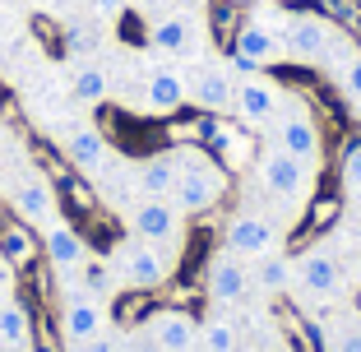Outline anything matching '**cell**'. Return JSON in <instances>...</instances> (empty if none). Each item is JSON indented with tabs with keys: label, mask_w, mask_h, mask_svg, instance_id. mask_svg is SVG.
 <instances>
[{
	"label": "cell",
	"mask_w": 361,
	"mask_h": 352,
	"mask_svg": "<svg viewBox=\"0 0 361 352\" xmlns=\"http://www.w3.org/2000/svg\"><path fill=\"white\" fill-rule=\"evenodd\" d=\"M343 209H348L343 186H319V190L310 195V204H306V218L297 223V232L287 236V250H292V255H301V250H306V241L329 236L334 227L343 223Z\"/></svg>",
	"instance_id": "obj_2"
},
{
	"label": "cell",
	"mask_w": 361,
	"mask_h": 352,
	"mask_svg": "<svg viewBox=\"0 0 361 352\" xmlns=\"http://www.w3.org/2000/svg\"><path fill=\"white\" fill-rule=\"evenodd\" d=\"M106 88H111V79H106V70H97V65H79L75 79H70V93H75L79 102H102Z\"/></svg>",
	"instance_id": "obj_32"
},
{
	"label": "cell",
	"mask_w": 361,
	"mask_h": 352,
	"mask_svg": "<svg viewBox=\"0 0 361 352\" xmlns=\"http://www.w3.org/2000/svg\"><path fill=\"white\" fill-rule=\"evenodd\" d=\"M352 306H357V315H361V283H357V292H352Z\"/></svg>",
	"instance_id": "obj_46"
},
{
	"label": "cell",
	"mask_w": 361,
	"mask_h": 352,
	"mask_svg": "<svg viewBox=\"0 0 361 352\" xmlns=\"http://www.w3.org/2000/svg\"><path fill=\"white\" fill-rule=\"evenodd\" d=\"M75 227L84 232L88 250H97V255H111V250L121 245V223L111 214H102V209H97V214H88L84 223H75Z\"/></svg>",
	"instance_id": "obj_27"
},
{
	"label": "cell",
	"mask_w": 361,
	"mask_h": 352,
	"mask_svg": "<svg viewBox=\"0 0 361 352\" xmlns=\"http://www.w3.org/2000/svg\"><path fill=\"white\" fill-rule=\"evenodd\" d=\"M149 47L162 51V56H180L190 47V19H185V14H162L149 28Z\"/></svg>",
	"instance_id": "obj_22"
},
{
	"label": "cell",
	"mask_w": 361,
	"mask_h": 352,
	"mask_svg": "<svg viewBox=\"0 0 361 352\" xmlns=\"http://www.w3.org/2000/svg\"><path fill=\"white\" fill-rule=\"evenodd\" d=\"M149 334H153V343H158L162 352H190L195 339H200L195 315H185V310H176V306H158L153 310Z\"/></svg>",
	"instance_id": "obj_8"
},
{
	"label": "cell",
	"mask_w": 361,
	"mask_h": 352,
	"mask_svg": "<svg viewBox=\"0 0 361 352\" xmlns=\"http://www.w3.org/2000/svg\"><path fill=\"white\" fill-rule=\"evenodd\" d=\"M61 334H65V343H88V339H97L102 334V306H97V297H88V292H70L65 297V306H61Z\"/></svg>",
	"instance_id": "obj_6"
},
{
	"label": "cell",
	"mask_w": 361,
	"mask_h": 352,
	"mask_svg": "<svg viewBox=\"0 0 361 352\" xmlns=\"http://www.w3.org/2000/svg\"><path fill=\"white\" fill-rule=\"evenodd\" d=\"M352 241H357V250H361V218H357V227H352Z\"/></svg>",
	"instance_id": "obj_47"
},
{
	"label": "cell",
	"mask_w": 361,
	"mask_h": 352,
	"mask_svg": "<svg viewBox=\"0 0 361 352\" xmlns=\"http://www.w3.org/2000/svg\"><path fill=\"white\" fill-rule=\"evenodd\" d=\"M0 255H5V265H10L14 274H23V269H32L42 260V236L32 232V223H23V218L10 214L0 223Z\"/></svg>",
	"instance_id": "obj_7"
},
{
	"label": "cell",
	"mask_w": 361,
	"mask_h": 352,
	"mask_svg": "<svg viewBox=\"0 0 361 352\" xmlns=\"http://www.w3.org/2000/svg\"><path fill=\"white\" fill-rule=\"evenodd\" d=\"M227 250H232L236 260H264V255H274V241H278V232H274V223H264V218H255V214H241V218H232L227 223Z\"/></svg>",
	"instance_id": "obj_5"
},
{
	"label": "cell",
	"mask_w": 361,
	"mask_h": 352,
	"mask_svg": "<svg viewBox=\"0 0 361 352\" xmlns=\"http://www.w3.org/2000/svg\"><path fill=\"white\" fill-rule=\"evenodd\" d=\"M28 28H32V37L42 42V51H47V56H65V28L51 19V14H32Z\"/></svg>",
	"instance_id": "obj_33"
},
{
	"label": "cell",
	"mask_w": 361,
	"mask_h": 352,
	"mask_svg": "<svg viewBox=\"0 0 361 352\" xmlns=\"http://www.w3.org/2000/svg\"><path fill=\"white\" fill-rule=\"evenodd\" d=\"M93 10L97 14H121V10H126V0H93Z\"/></svg>",
	"instance_id": "obj_44"
},
{
	"label": "cell",
	"mask_w": 361,
	"mask_h": 352,
	"mask_svg": "<svg viewBox=\"0 0 361 352\" xmlns=\"http://www.w3.org/2000/svg\"><path fill=\"white\" fill-rule=\"evenodd\" d=\"M176 190V162H171V149L144 153L139 162V195H171Z\"/></svg>",
	"instance_id": "obj_20"
},
{
	"label": "cell",
	"mask_w": 361,
	"mask_h": 352,
	"mask_svg": "<svg viewBox=\"0 0 361 352\" xmlns=\"http://www.w3.org/2000/svg\"><path fill=\"white\" fill-rule=\"evenodd\" d=\"M334 352H361V329H357V324L338 329V339H334Z\"/></svg>",
	"instance_id": "obj_40"
},
{
	"label": "cell",
	"mask_w": 361,
	"mask_h": 352,
	"mask_svg": "<svg viewBox=\"0 0 361 352\" xmlns=\"http://www.w3.org/2000/svg\"><path fill=\"white\" fill-rule=\"evenodd\" d=\"M84 352H116V343L97 334V339H88V343H84Z\"/></svg>",
	"instance_id": "obj_43"
},
{
	"label": "cell",
	"mask_w": 361,
	"mask_h": 352,
	"mask_svg": "<svg viewBox=\"0 0 361 352\" xmlns=\"http://www.w3.org/2000/svg\"><path fill=\"white\" fill-rule=\"evenodd\" d=\"M121 274H126L130 288H144V292H162L171 283V269L158 255L153 241H126L121 245Z\"/></svg>",
	"instance_id": "obj_4"
},
{
	"label": "cell",
	"mask_w": 361,
	"mask_h": 352,
	"mask_svg": "<svg viewBox=\"0 0 361 352\" xmlns=\"http://www.w3.org/2000/svg\"><path fill=\"white\" fill-rule=\"evenodd\" d=\"M232 51H236V56H245V61H255L259 70H269V65H278V61H283L287 42L278 37L274 28H269V23L245 19V23H241V32H236V42H232Z\"/></svg>",
	"instance_id": "obj_10"
},
{
	"label": "cell",
	"mask_w": 361,
	"mask_h": 352,
	"mask_svg": "<svg viewBox=\"0 0 361 352\" xmlns=\"http://www.w3.org/2000/svg\"><path fill=\"white\" fill-rule=\"evenodd\" d=\"M283 42L292 56H301V61H315V56L329 51V23L319 19V14H292L287 19V32H283Z\"/></svg>",
	"instance_id": "obj_14"
},
{
	"label": "cell",
	"mask_w": 361,
	"mask_h": 352,
	"mask_svg": "<svg viewBox=\"0 0 361 352\" xmlns=\"http://www.w3.org/2000/svg\"><path fill=\"white\" fill-rule=\"evenodd\" d=\"M245 269H241V260L227 250V255H218L213 250L209 255V265H204V292H209L213 301H241L245 297Z\"/></svg>",
	"instance_id": "obj_11"
},
{
	"label": "cell",
	"mask_w": 361,
	"mask_h": 352,
	"mask_svg": "<svg viewBox=\"0 0 361 352\" xmlns=\"http://www.w3.org/2000/svg\"><path fill=\"white\" fill-rule=\"evenodd\" d=\"M241 5H232V0H213L209 5V37H213V47L218 51H232V42H236V32H241Z\"/></svg>",
	"instance_id": "obj_23"
},
{
	"label": "cell",
	"mask_w": 361,
	"mask_h": 352,
	"mask_svg": "<svg viewBox=\"0 0 361 352\" xmlns=\"http://www.w3.org/2000/svg\"><path fill=\"white\" fill-rule=\"evenodd\" d=\"M0 32H5V23H0Z\"/></svg>",
	"instance_id": "obj_53"
},
{
	"label": "cell",
	"mask_w": 361,
	"mask_h": 352,
	"mask_svg": "<svg viewBox=\"0 0 361 352\" xmlns=\"http://www.w3.org/2000/svg\"><path fill=\"white\" fill-rule=\"evenodd\" d=\"M5 218H10V204H0V223H5Z\"/></svg>",
	"instance_id": "obj_48"
},
{
	"label": "cell",
	"mask_w": 361,
	"mask_h": 352,
	"mask_svg": "<svg viewBox=\"0 0 361 352\" xmlns=\"http://www.w3.org/2000/svg\"><path fill=\"white\" fill-rule=\"evenodd\" d=\"M42 255L51 260V269L70 274V269H79L88 260V241H84V232H79L75 223H61V227H51V232L42 236Z\"/></svg>",
	"instance_id": "obj_16"
},
{
	"label": "cell",
	"mask_w": 361,
	"mask_h": 352,
	"mask_svg": "<svg viewBox=\"0 0 361 352\" xmlns=\"http://www.w3.org/2000/svg\"><path fill=\"white\" fill-rule=\"evenodd\" d=\"M121 32H126L130 47H144V42H149V28L139 23V14H121Z\"/></svg>",
	"instance_id": "obj_38"
},
{
	"label": "cell",
	"mask_w": 361,
	"mask_h": 352,
	"mask_svg": "<svg viewBox=\"0 0 361 352\" xmlns=\"http://www.w3.org/2000/svg\"><path fill=\"white\" fill-rule=\"evenodd\" d=\"M126 352H162V348L153 343V334L144 329V334H135V339H130V348H126Z\"/></svg>",
	"instance_id": "obj_41"
},
{
	"label": "cell",
	"mask_w": 361,
	"mask_h": 352,
	"mask_svg": "<svg viewBox=\"0 0 361 352\" xmlns=\"http://www.w3.org/2000/svg\"><path fill=\"white\" fill-rule=\"evenodd\" d=\"M84 292L88 297H106V260H84Z\"/></svg>",
	"instance_id": "obj_36"
},
{
	"label": "cell",
	"mask_w": 361,
	"mask_h": 352,
	"mask_svg": "<svg viewBox=\"0 0 361 352\" xmlns=\"http://www.w3.org/2000/svg\"><path fill=\"white\" fill-rule=\"evenodd\" d=\"M338 186L343 195H357L361 200V135H348L338 149Z\"/></svg>",
	"instance_id": "obj_30"
},
{
	"label": "cell",
	"mask_w": 361,
	"mask_h": 352,
	"mask_svg": "<svg viewBox=\"0 0 361 352\" xmlns=\"http://www.w3.org/2000/svg\"><path fill=\"white\" fill-rule=\"evenodd\" d=\"M278 5H283V10H292V14H306L310 10V0H278Z\"/></svg>",
	"instance_id": "obj_45"
},
{
	"label": "cell",
	"mask_w": 361,
	"mask_h": 352,
	"mask_svg": "<svg viewBox=\"0 0 361 352\" xmlns=\"http://www.w3.org/2000/svg\"><path fill=\"white\" fill-rule=\"evenodd\" d=\"M190 102V75H180V70H158V75L144 84V107L153 116H171Z\"/></svg>",
	"instance_id": "obj_12"
},
{
	"label": "cell",
	"mask_w": 361,
	"mask_h": 352,
	"mask_svg": "<svg viewBox=\"0 0 361 352\" xmlns=\"http://www.w3.org/2000/svg\"><path fill=\"white\" fill-rule=\"evenodd\" d=\"M28 339H32L28 301H5V306H0V348H23Z\"/></svg>",
	"instance_id": "obj_26"
},
{
	"label": "cell",
	"mask_w": 361,
	"mask_h": 352,
	"mask_svg": "<svg viewBox=\"0 0 361 352\" xmlns=\"http://www.w3.org/2000/svg\"><path fill=\"white\" fill-rule=\"evenodd\" d=\"M259 181H264L269 195H278V200H297L301 190L310 186V162L292 158L287 149H264L259 153Z\"/></svg>",
	"instance_id": "obj_3"
},
{
	"label": "cell",
	"mask_w": 361,
	"mask_h": 352,
	"mask_svg": "<svg viewBox=\"0 0 361 352\" xmlns=\"http://www.w3.org/2000/svg\"><path fill=\"white\" fill-rule=\"evenodd\" d=\"M0 352H23V348H0Z\"/></svg>",
	"instance_id": "obj_51"
},
{
	"label": "cell",
	"mask_w": 361,
	"mask_h": 352,
	"mask_svg": "<svg viewBox=\"0 0 361 352\" xmlns=\"http://www.w3.org/2000/svg\"><path fill=\"white\" fill-rule=\"evenodd\" d=\"M232 5H245V0H232Z\"/></svg>",
	"instance_id": "obj_52"
},
{
	"label": "cell",
	"mask_w": 361,
	"mask_h": 352,
	"mask_svg": "<svg viewBox=\"0 0 361 352\" xmlns=\"http://www.w3.org/2000/svg\"><path fill=\"white\" fill-rule=\"evenodd\" d=\"M232 97H236V84L227 79V70H218V65H200L190 75V107L200 111H227L232 107Z\"/></svg>",
	"instance_id": "obj_9"
},
{
	"label": "cell",
	"mask_w": 361,
	"mask_h": 352,
	"mask_svg": "<svg viewBox=\"0 0 361 352\" xmlns=\"http://www.w3.org/2000/svg\"><path fill=\"white\" fill-rule=\"evenodd\" d=\"M357 283H361V250H357Z\"/></svg>",
	"instance_id": "obj_49"
},
{
	"label": "cell",
	"mask_w": 361,
	"mask_h": 352,
	"mask_svg": "<svg viewBox=\"0 0 361 352\" xmlns=\"http://www.w3.org/2000/svg\"><path fill=\"white\" fill-rule=\"evenodd\" d=\"M204 297H209V292L200 288V283H195V278H180V283H167V288H162V306H176V310H185V315H200V306H204Z\"/></svg>",
	"instance_id": "obj_31"
},
{
	"label": "cell",
	"mask_w": 361,
	"mask_h": 352,
	"mask_svg": "<svg viewBox=\"0 0 361 352\" xmlns=\"http://www.w3.org/2000/svg\"><path fill=\"white\" fill-rule=\"evenodd\" d=\"M28 153H32V162L42 167V176L51 181V190H61V186H70V176H75V167H70V158H65V153L56 149L51 139L32 135V139H28Z\"/></svg>",
	"instance_id": "obj_21"
},
{
	"label": "cell",
	"mask_w": 361,
	"mask_h": 352,
	"mask_svg": "<svg viewBox=\"0 0 361 352\" xmlns=\"http://www.w3.org/2000/svg\"><path fill=\"white\" fill-rule=\"evenodd\" d=\"M135 227H139V236L153 241V245L171 241V236H176V204H171L167 195H144L139 209H135Z\"/></svg>",
	"instance_id": "obj_15"
},
{
	"label": "cell",
	"mask_w": 361,
	"mask_h": 352,
	"mask_svg": "<svg viewBox=\"0 0 361 352\" xmlns=\"http://www.w3.org/2000/svg\"><path fill=\"white\" fill-rule=\"evenodd\" d=\"M204 352H236V329L227 320L204 324Z\"/></svg>",
	"instance_id": "obj_35"
},
{
	"label": "cell",
	"mask_w": 361,
	"mask_h": 352,
	"mask_svg": "<svg viewBox=\"0 0 361 352\" xmlns=\"http://www.w3.org/2000/svg\"><path fill=\"white\" fill-rule=\"evenodd\" d=\"M162 301H158V292H144V288H126L116 301H111V320L121 324V329H135L144 315H153Z\"/></svg>",
	"instance_id": "obj_24"
},
{
	"label": "cell",
	"mask_w": 361,
	"mask_h": 352,
	"mask_svg": "<svg viewBox=\"0 0 361 352\" xmlns=\"http://www.w3.org/2000/svg\"><path fill=\"white\" fill-rule=\"evenodd\" d=\"M278 324H283L292 352H329L324 348V334H319V324H315V315L297 310L292 301H278Z\"/></svg>",
	"instance_id": "obj_18"
},
{
	"label": "cell",
	"mask_w": 361,
	"mask_h": 352,
	"mask_svg": "<svg viewBox=\"0 0 361 352\" xmlns=\"http://www.w3.org/2000/svg\"><path fill=\"white\" fill-rule=\"evenodd\" d=\"M37 5H61V0H37Z\"/></svg>",
	"instance_id": "obj_50"
},
{
	"label": "cell",
	"mask_w": 361,
	"mask_h": 352,
	"mask_svg": "<svg viewBox=\"0 0 361 352\" xmlns=\"http://www.w3.org/2000/svg\"><path fill=\"white\" fill-rule=\"evenodd\" d=\"M56 200H61V209L70 214V223H84L88 214H97V209H102L97 190L84 181V176H79V171L70 176V186H61V190H56Z\"/></svg>",
	"instance_id": "obj_25"
},
{
	"label": "cell",
	"mask_w": 361,
	"mask_h": 352,
	"mask_svg": "<svg viewBox=\"0 0 361 352\" xmlns=\"http://www.w3.org/2000/svg\"><path fill=\"white\" fill-rule=\"evenodd\" d=\"M259 283H264L269 292H283L287 288V278H292V260L287 255H264V265H259Z\"/></svg>",
	"instance_id": "obj_34"
},
{
	"label": "cell",
	"mask_w": 361,
	"mask_h": 352,
	"mask_svg": "<svg viewBox=\"0 0 361 352\" xmlns=\"http://www.w3.org/2000/svg\"><path fill=\"white\" fill-rule=\"evenodd\" d=\"M65 153H70L75 167H97V162H102V135H97L93 126H75L65 135Z\"/></svg>",
	"instance_id": "obj_29"
},
{
	"label": "cell",
	"mask_w": 361,
	"mask_h": 352,
	"mask_svg": "<svg viewBox=\"0 0 361 352\" xmlns=\"http://www.w3.org/2000/svg\"><path fill=\"white\" fill-rule=\"evenodd\" d=\"M200 149L209 153L227 176H241V171L255 162L259 139H255V130L245 126V121H232L227 111H218V116L209 111V126H204V144Z\"/></svg>",
	"instance_id": "obj_1"
},
{
	"label": "cell",
	"mask_w": 361,
	"mask_h": 352,
	"mask_svg": "<svg viewBox=\"0 0 361 352\" xmlns=\"http://www.w3.org/2000/svg\"><path fill=\"white\" fill-rule=\"evenodd\" d=\"M51 200H56V190L42 186V181H23L19 190H14V209H19L23 223H42V218L51 214Z\"/></svg>",
	"instance_id": "obj_28"
},
{
	"label": "cell",
	"mask_w": 361,
	"mask_h": 352,
	"mask_svg": "<svg viewBox=\"0 0 361 352\" xmlns=\"http://www.w3.org/2000/svg\"><path fill=\"white\" fill-rule=\"evenodd\" d=\"M343 93H348L352 102H361V56L348 65V70H343Z\"/></svg>",
	"instance_id": "obj_39"
},
{
	"label": "cell",
	"mask_w": 361,
	"mask_h": 352,
	"mask_svg": "<svg viewBox=\"0 0 361 352\" xmlns=\"http://www.w3.org/2000/svg\"><path fill=\"white\" fill-rule=\"evenodd\" d=\"M93 32L84 28V23H65V51H93Z\"/></svg>",
	"instance_id": "obj_37"
},
{
	"label": "cell",
	"mask_w": 361,
	"mask_h": 352,
	"mask_svg": "<svg viewBox=\"0 0 361 352\" xmlns=\"http://www.w3.org/2000/svg\"><path fill=\"white\" fill-rule=\"evenodd\" d=\"M297 274H301V288H306L310 297H334V292L343 288V265H338V255H329V250L301 255Z\"/></svg>",
	"instance_id": "obj_17"
},
{
	"label": "cell",
	"mask_w": 361,
	"mask_h": 352,
	"mask_svg": "<svg viewBox=\"0 0 361 352\" xmlns=\"http://www.w3.org/2000/svg\"><path fill=\"white\" fill-rule=\"evenodd\" d=\"M278 149H287L292 158L301 162H315L319 158V126L310 116H283V126H278Z\"/></svg>",
	"instance_id": "obj_19"
},
{
	"label": "cell",
	"mask_w": 361,
	"mask_h": 352,
	"mask_svg": "<svg viewBox=\"0 0 361 352\" xmlns=\"http://www.w3.org/2000/svg\"><path fill=\"white\" fill-rule=\"evenodd\" d=\"M5 292H14V269L5 265V255H0V297H5Z\"/></svg>",
	"instance_id": "obj_42"
},
{
	"label": "cell",
	"mask_w": 361,
	"mask_h": 352,
	"mask_svg": "<svg viewBox=\"0 0 361 352\" xmlns=\"http://www.w3.org/2000/svg\"><path fill=\"white\" fill-rule=\"evenodd\" d=\"M232 107L241 111L245 126H264V121L278 116V84L274 79H245V84H236V97H232Z\"/></svg>",
	"instance_id": "obj_13"
}]
</instances>
